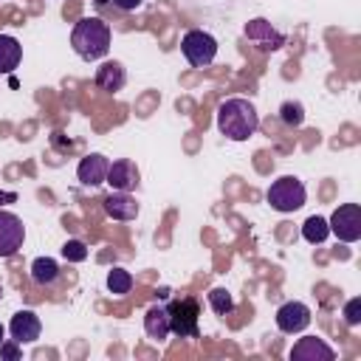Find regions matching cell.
I'll use <instances>...</instances> for the list:
<instances>
[{
	"instance_id": "obj_1",
	"label": "cell",
	"mask_w": 361,
	"mask_h": 361,
	"mask_svg": "<svg viewBox=\"0 0 361 361\" xmlns=\"http://www.w3.org/2000/svg\"><path fill=\"white\" fill-rule=\"evenodd\" d=\"M259 127V116H257V107L243 99V96H234V99H226L220 102L217 107V130L228 138V141H248Z\"/></svg>"
},
{
	"instance_id": "obj_2",
	"label": "cell",
	"mask_w": 361,
	"mask_h": 361,
	"mask_svg": "<svg viewBox=\"0 0 361 361\" xmlns=\"http://www.w3.org/2000/svg\"><path fill=\"white\" fill-rule=\"evenodd\" d=\"M71 45L82 59L96 62L110 51V25L99 17H82L71 31Z\"/></svg>"
},
{
	"instance_id": "obj_3",
	"label": "cell",
	"mask_w": 361,
	"mask_h": 361,
	"mask_svg": "<svg viewBox=\"0 0 361 361\" xmlns=\"http://www.w3.org/2000/svg\"><path fill=\"white\" fill-rule=\"evenodd\" d=\"M169 313V333L178 338H197V322H200V302L195 296H183L166 305Z\"/></svg>"
},
{
	"instance_id": "obj_4",
	"label": "cell",
	"mask_w": 361,
	"mask_h": 361,
	"mask_svg": "<svg viewBox=\"0 0 361 361\" xmlns=\"http://www.w3.org/2000/svg\"><path fill=\"white\" fill-rule=\"evenodd\" d=\"M305 200H307L305 183H302L299 178H293V175H285V178L274 180L271 189H268V203H271V209H276V212H282V214L302 209Z\"/></svg>"
},
{
	"instance_id": "obj_5",
	"label": "cell",
	"mask_w": 361,
	"mask_h": 361,
	"mask_svg": "<svg viewBox=\"0 0 361 361\" xmlns=\"http://www.w3.org/2000/svg\"><path fill=\"white\" fill-rule=\"evenodd\" d=\"M180 51H183V56H186V62L192 68H206L217 56V39L203 28H192V31L183 34Z\"/></svg>"
},
{
	"instance_id": "obj_6",
	"label": "cell",
	"mask_w": 361,
	"mask_h": 361,
	"mask_svg": "<svg viewBox=\"0 0 361 361\" xmlns=\"http://www.w3.org/2000/svg\"><path fill=\"white\" fill-rule=\"evenodd\" d=\"M330 234H336L341 243H355L361 240V206L358 203H341L333 217L327 220Z\"/></svg>"
},
{
	"instance_id": "obj_7",
	"label": "cell",
	"mask_w": 361,
	"mask_h": 361,
	"mask_svg": "<svg viewBox=\"0 0 361 361\" xmlns=\"http://www.w3.org/2000/svg\"><path fill=\"white\" fill-rule=\"evenodd\" d=\"M243 34H245V39H251L259 51H276V48H282V45H285V34H282V31H276V28H274L268 20H262V17H257V20L245 23Z\"/></svg>"
},
{
	"instance_id": "obj_8",
	"label": "cell",
	"mask_w": 361,
	"mask_h": 361,
	"mask_svg": "<svg viewBox=\"0 0 361 361\" xmlns=\"http://www.w3.org/2000/svg\"><path fill=\"white\" fill-rule=\"evenodd\" d=\"M25 240V226L17 214L0 212V257H11L23 248Z\"/></svg>"
},
{
	"instance_id": "obj_9",
	"label": "cell",
	"mask_w": 361,
	"mask_h": 361,
	"mask_svg": "<svg viewBox=\"0 0 361 361\" xmlns=\"http://www.w3.org/2000/svg\"><path fill=\"white\" fill-rule=\"evenodd\" d=\"M310 324V307L305 302H285L276 310V327L282 333H302Z\"/></svg>"
},
{
	"instance_id": "obj_10",
	"label": "cell",
	"mask_w": 361,
	"mask_h": 361,
	"mask_svg": "<svg viewBox=\"0 0 361 361\" xmlns=\"http://www.w3.org/2000/svg\"><path fill=\"white\" fill-rule=\"evenodd\" d=\"M288 358L290 361H333L336 358V350L330 344H324L322 338H316V336H305V338H299L290 347Z\"/></svg>"
},
{
	"instance_id": "obj_11",
	"label": "cell",
	"mask_w": 361,
	"mask_h": 361,
	"mask_svg": "<svg viewBox=\"0 0 361 361\" xmlns=\"http://www.w3.org/2000/svg\"><path fill=\"white\" fill-rule=\"evenodd\" d=\"M8 333H11V338L20 341V344H34V341L39 338V333H42V322H39V316H37L34 310H17V313L11 316Z\"/></svg>"
},
{
	"instance_id": "obj_12",
	"label": "cell",
	"mask_w": 361,
	"mask_h": 361,
	"mask_svg": "<svg viewBox=\"0 0 361 361\" xmlns=\"http://www.w3.org/2000/svg\"><path fill=\"white\" fill-rule=\"evenodd\" d=\"M104 183L113 186V192H130L138 186V166L130 158H118L107 166V178Z\"/></svg>"
},
{
	"instance_id": "obj_13",
	"label": "cell",
	"mask_w": 361,
	"mask_h": 361,
	"mask_svg": "<svg viewBox=\"0 0 361 361\" xmlns=\"http://www.w3.org/2000/svg\"><path fill=\"white\" fill-rule=\"evenodd\" d=\"M107 166H110V161H107L102 152H90V155H85V158L79 161L76 175H79V180H82V186H99V183H104V178H107Z\"/></svg>"
},
{
	"instance_id": "obj_14",
	"label": "cell",
	"mask_w": 361,
	"mask_h": 361,
	"mask_svg": "<svg viewBox=\"0 0 361 361\" xmlns=\"http://www.w3.org/2000/svg\"><path fill=\"white\" fill-rule=\"evenodd\" d=\"M93 82H96V87L104 90V93H118V90L124 87V82H127V71H124L121 62L110 59V62H102V65L96 68Z\"/></svg>"
},
{
	"instance_id": "obj_15",
	"label": "cell",
	"mask_w": 361,
	"mask_h": 361,
	"mask_svg": "<svg viewBox=\"0 0 361 361\" xmlns=\"http://www.w3.org/2000/svg\"><path fill=\"white\" fill-rule=\"evenodd\" d=\"M102 203H104V214L113 220H135L138 214V203L135 197H130V192H110Z\"/></svg>"
},
{
	"instance_id": "obj_16",
	"label": "cell",
	"mask_w": 361,
	"mask_h": 361,
	"mask_svg": "<svg viewBox=\"0 0 361 361\" xmlns=\"http://www.w3.org/2000/svg\"><path fill=\"white\" fill-rule=\"evenodd\" d=\"M144 330H147L149 338L166 341V336H169V313H166V307L152 305V307L144 313Z\"/></svg>"
},
{
	"instance_id": "obj_17",
	"label": "cell",
	"mask_w": 361,
	"mask_h": 361,
	"mask_svg": "<svg viewBox=\"0 0 361 361\" xmlns=\"http://www.w3.org/2000/svg\"><path fill=\"white\" fill-rule=\"evenodd\" d=\"M23 59V45L11 34H0V73H11Z\"/></svg>"
},
{
	"instance_id": "obj_18",
	"label": "cell",
	"mask_w": 361,
	"mask_h": 361,
	"mask_svg": "<svg viewBox=\"0 0 361 361\" xmlns=\"http://www.w3.org/2000/svg\"><path fill=\"white\" fill-rule=\"evenodd\" d=\"M59 265H56V259H51V257H37L34 262H31V279L37 282V285H42V288H48V285H54L56 279H59Z\"/></svg>"
},
{
	"instance_id": "obj_19",
	"label": "cell",
	"mask_w": 361,
	"mask_h": 361,
	"mask_svg": "<svg viewBox=\"0 0 361 361\" xmlns=\"http://www.w3.org/2000/svg\"><path fill=\"white\" fill-rule=\"evenodd\" d=\"M327 234H330V226H327V220L324 217H319V214H310L305 223H302V237L307 240V243H324L327 240Z\"/></svg>"
},
{
	"instance_id": "obj_20",
	"label": "cell",
	"mask_w": 361,
	"mask_h": 361,
	"mask_svg": "<svg viewBox=\"0 0 361 361\" xmlns=\"http://www.w3.org/2000/svg\"><path fill=\"white\" fill-rule=\"evenodd\" d=\"M107 288H110V293H116V296L130 293V288H133V276H130V271H124V268H113V271L107 274Z\"/></svg>"
},
{
	"instance_id": "obj_21",
	"label": "cell",
	"mask_w": 361,
	"mask_h": 361,
	"mask_svg": "<svg viewBox=\"0 0 361 361\" xmlns=\"http://www.w3.org/2000/svg\"><path fill=\"white\" fill-rule=\"evenodd\" d=\"M209 305H212V310H214L217 316H228V313L234 310V299H231V293H228L226 288L209 290Z\"/></svg>"
},
{
	"instance_id": "obj_22",
	"label": "cell",
	"mask_w": 361,
	"mask_h": 361,
	"mask_svg": "<svg viewBox=\"0 0 361 361\" xmlns=\"http://www.w3.org/2000/svg\"><path fill=\"white\" fill-rule=\"evenodd\" d=\"M279 118H282V124H288V127H302V121H305V107H302V102H282Z\"/></svg>"
},
{
	"instance_id": "obj_23",
	"label": "cell",
	"mask_w": 361,
	"mask_h": 361,
	"mask_svg": "<svg viewBox=\"0 0 361 361\" xmlns=\"http://www.w3.org/2000/svg\"><path fill=\"white\" fill-rule=\"evenodd\" d=\"M62 257H65L68 262H85V259H87V245H85L82 240H68V243L62 245Z\"/></svg>"
},
{
	"instance_id": "obj_24",
	"label": "cell",
	"mask_w": 361,
	"mask_h": 361,
	"mask_svg": "<svg viewBox=\"0 0 361 361\" xmlns=\"http://www.w3.org/2000/svg\"><path fill=\"white\" fill-rule=\"evenodd\" d=\"M344 322H347L350 327H355V324L361 322V299H358V296L344 305Z\"/></svg>"
},
{
	"instance_id": "obj_25",
	"label": "cell",
	"mask_w": 361,
	"mask_h": 361,
	"mask_svg": "<svg viewBox=\"0 0 361 361\" xmlns=\"http://www.w3.org/2000/svg\"><path fill=\"white\" fill-rule=\"evenodd\" d=\"M20 347H23V344L14 341V338H11V341H0V355H3L6 361H17V358H20Z\"/></svg>"
},
{
	"instance_id": "obj_26",
	"label": "cell",
	"mask_w": 361,
	"mask_h": 361,
	"mask_svg": "<svg viewBox=\"0 0 361 361\" xmlns=\"http://www.w3.org/2000/svg\"><path fill=\"white\" fill-rule=\"evenodd\" d=\"M141 3H144V0H113V6L121 8V11H135Z\"/></svg>"
},
{
	"instance_id": "obj_27",
	"label": "cell",
	"mask_w": 361,
	"mask_h": 361,
	"mask_svg": "<svg viewBox=\"0 0 361 361\" xmlns=\"http://www.w3.org/2000/svg\"><path fill=\"white\" fill-rule=\"evenodd\" d=\"M14 200H17L14 192H0V206H3V203H14Z\"/></svg>"
},
{
	"instance_id": "obj_28",
	"label": "cell",
	"mask_w": 361,
	"mask_h": 361,
	"mask_svg": "<svg viewBox=\"0 0 361 361\" xmlns=\"http://www.w3.org/2000/svg\"><path fill=\"white\" fill-rule=\"evenodd\" d=\"M3 333H6V330H3V324H0V341H3Z\"/></svg>"
},
{
	"instance_id": "obj_29",
	"label": "cell",
	"mask_w": 361,
	"mask_h": 361,
	"mask_svg": "<svg viewBox=\"0 0 361 361\" xmlns=\"http://www.w3.org/2000/svg\"><path fill=\"white\" fill-rule=\"evenodd\" d=\"M0 299H3V288H0Z\"/></svg>"
}]
</instances>
